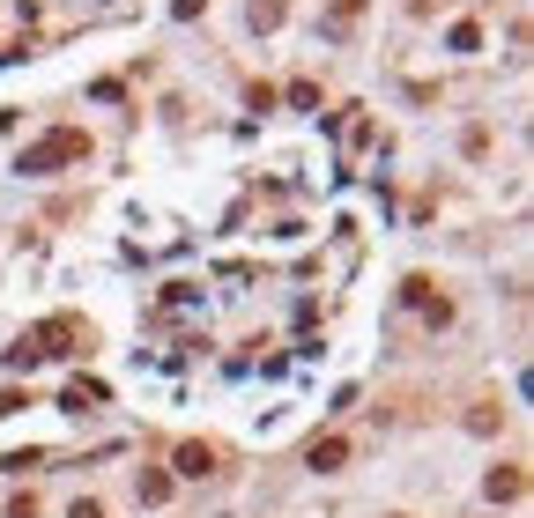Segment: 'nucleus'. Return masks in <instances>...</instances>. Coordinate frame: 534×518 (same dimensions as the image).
<instances>
[{
    "label": "nucleus",
    "instance_id": "nucleus-4",
    "mask_svg": "<svg viewBox=\"0 0 534 518\" xmlns=\"http://www.w3.org/2000/svg\"><path fill=\"white\" fill-rule=\"evenodd\" d=\"M304 459H312L319 474H334L342 459H349V437H312V452H304Z\"/></svg>",
    "mask_w": 534,
    "mask_h": 518
},
{
    "label": "nucleus",
    "instance_id": "nucleus-10",
    "mask_svg": "<svg viewBox=\"0 0 534 518\" xmlns=\"http://www.w3.org/2000/svg\"><path fill=\"white\" fill-rule=\"evenodd\" d=\"M356 8H364V0H334V8H327V30H349V23H356Z\"/></svg>",
    "mask_w": 534,
    "mask_h": 518
},
{
    "label": "nucleus",
    "instance_id": "nucleus-9",
    "mask_svg": "<svg viewBox=\"0 0 534 518\" xmlns=\"http://www.w3.org/2000/svg\"><path fill=\"white\" fill-rule=\"evenodd\" d=\"M446 45H453V52H475V45H483V30H475V23H453Z\"/></svg>",
    "mask_w": 534,
    "mask_h": 518
},
{
    "label": "nucleus",
    "instance_id": "nucleus-8",
    "mask_svg": "<svg viewBox=\"0 0 534 518\" xmlns=\"http://www.w3.org/2000/svg\"><path fill=\"white\" fill-rule=\"evenodd\" d=\"M245 23H252V30H275V23H282V0H252Z\"/></svg>",
    "mask_w": 534,
    "mask_h": 518
},
{
    "label": "nucleus",
    "instance_id": "nucleus-3",
    "mask_svg": "<svg viewBox=\"0 0 534 518\" xmlns=\"http://www.w3.org/2000/svg\"><path fill=\"white\" fill-rule=\"evenodd\" d=\"M171 467H179L186 482H208V474H216V444H179V452H171Z\"/></svg>",
    "mask_w": 534,
    "mask_h": 518
},
{
    "label": "nucleus",
    "instance_id": "nucleus-14",
    "mask_svg": "<svg viewBox=\"0 0 534 518\" xmlns=\"http://www.w3.org/2000/svg\"><path fill=\"white\" fill-rule=\"evenodd\" d=\"M200 8H208V0H171V15H179V23H193Z\"/></svg>",
    "mask_w": 534,
    "mask_h": 518
},
{
    "label": "nucleus",
    "instance_id": "nucleus-1",
    "mask_svg": "<svg viewBox=\"0 0 534 518\" xmlns=\"http://www.w3.org/2000/svg\"><path fill=\"white\" fill-rule=\"evenodd\" d=\"M82 156H89V141H82L75 127H60V134L30 141V148L15 156V170H23V178H52V170H60V163H82Z\"/></svg>",
    "mask_w": 534,
    "mask_h": 518
},
{
    "label": "nucleus",
    "instance_id": "nucleus-2",
    "mask_svg": "<svg viewBox=\"0 0 534 518\" xmlns=\"http://www.w3.org/2000/svg\"><path fill=\"white\" fill-rule=\"evenodd\" d=\"M75 340H82V319H45L37 333H30V356L45 363V356H75Z\"/></svg>",
    "mask_w": 534,
    "mask_h": 518
},
{
    "label": "nucleus",
    "instance_id": "nucleus-13",
    "mask_svg": "<svg viewBox=\"0 0 534 518\" xmlns=\"http://www.w3.org/2000/svg\"><path fill=\"white\" fill-rule=\"evenodd\" d=\"M30 408V392H0V415H23Z\"/></svg>",
    "mask_w": 534,
    "mask_h": 518
},
{
    "label": "nucleus",
    "instance_id": "nucleus-5",
    "mask_svg": "<svg viewBox=\"0 0 534 518\" xmlns=\"http://www.w3.org/2000/svg\"><path fill=\"white\" fill-rule=\"evenodd\" d=\"M104 400H112V392H104L97 378H75V385L60 392V408H75V415H82V408H104Z\"/></svg>",
    "mask_w": 534,
    "mask_h": 518
},
{
    "label": "nucleus",
    "instance_id": "nucleus-6",
    "mask_svg": "<svg viewBox=\"0 0 534 518\" xmlns=\"http://www.w3.org/2000/svg\"><path fill=\"white\" fill-rule=\"evenodd\" d=\"M483 489H490V503H512V496L527 489V474H519V467H490V482H483Z\"/></svg>",
    "mask_w": 534,
    "mask_h": 518
},
{
    "label": "nucleus",
    "instance_id": "nucleus-12",
    "mask_svg": "<svg viewBox=\"0 0 534 518\" xmlns=\"http://www.w3.org/2000/svg\"><path fill=\"white\" fill-rule=\"evenodd\" d=\"M67 518H104V503H97V496H75V503H67Z\"/></svg>",
    "mask_w": 534,
    "mask_h": 518
},
{
    "label": "nucleus",
    "instance_id": "nucleus-11",
    "mask_svg": "<svg viewBox=\"0 0 534 518\" xmlns=\"http://www.w3.org/2000/svg\"><path fill=\"white\" fill-rule=\"evenodd\" d=\"M8 518H37V496H30V489H15V503H8Z\"/></svg>",
    "mask_w": 534,
    "mask_h": 518
},
{
    "label": "nucleus",
    "instance_id": "nucleus-7",
    "mask_svg": "<svg viewBox=\"0 0 534 518\" xmlns=\"http://www.w3.org/2000/svg\"><path fill=\"white\" fill-rule=\"evenodd\" d=\"M134 496H141V503H164V496H171V474H156V467H149V474L134 482Z\"/></svg>",
    "mask_w": 534,
    "mask_h": 518
}]
</instances>
